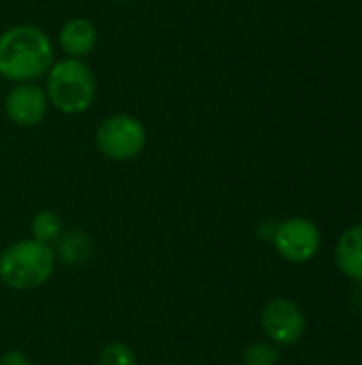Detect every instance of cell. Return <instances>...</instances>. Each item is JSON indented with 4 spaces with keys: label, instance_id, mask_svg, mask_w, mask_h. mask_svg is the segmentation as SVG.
Instances as JSON below:
<instances>
[{
    "label": "cell",
    "instance_id": "obj_9",
    "mask_svg": "<svg viewBox=\"0 0 362 365\" xmlns=\"http://www.w3.org/2000/svg\"><path fill=\"white\" fill-rule=\"evenodd\" d=\"M335 259H337L341 274L362 282V225L350 227L339 237Z\"/></svg>",
    "mask_w": 362,
    "mask_h": 365
},
{
    "label": "cell",
    "instance_id": "obj_10",
    "mask_svg": "<svg viewBox=\"0 0 362 365\" xmlns=\"http://www.w3.org/2000/svg\"><path fill=\"white\" fill-rule=\"evenodd\" d=\"M30 229H32V240L43 242V244H51L62 233V220H60L58 214H53L49 210H43L32 218Z\"/></svg>",
    "mask_w": 362,
    "mask_h": 365
},
{
    "label": "cell",
    "instance_id": "obj_13",
    "mask_svg": "<svg viewBox=\"0 0 362 365\" xmlns=\"http://www.w3.org/2000/svg\"><path fill=\"white\" fill-rule=\"evenodd\" d=\"M277 361H280V351L267 342H256V344L247 346V351L243 355L245 365H275Z\"/></svg>",
    "mask_w": 362,
    "mask_h": 365
},
{
    "label": "cell",
    "instance_id": "obj_8",
    "mask_svg": "<svg viewBox=\"0 0 362 365\" xmlns=\"http://www.w3.org/2000/svg\"><path fill=\"white\" fill-rule=\"evenodd\" d=\"M58 43L62 47V51L68 58H83L90 56L96 49L98 43V30L96 26L85 19V17H73L68 19L58 34Z\"/></svg>",
    "mask_w": 362,
    "mask_h": 365
},
{
    "label": "cell",
    "instance_id": "obj_4",
    "mask_svg": "<svg viewBox=\"0 0 362 365\" xmlns=\"http://www.w3.org/2000/svg\"><path fill=\"white\" fill-rule=\"evenodd\" d=\"M145 143V126L128 113L111 115L96 128V148L111 160H130L143 152Z\"/></svg>",
    "mask_w": 362,
    "mask_h": 365
},
{
    "label": "cell",
    "instance_id": "obj_12",
    "mask_svg": "<svg viewBox=\"0 0 362 365\" xmlns=\"http://www.w3.org/2000/svg\"><path fill=\"white\" fill-rule=\"evenodd\" d=\"M98 365H137V355L128 344L111 342L100 351Z\"/></svg>",
    "mask_w": 362,
    "mask_h": 365
},
{
    "label": "cell",
    "instance_id": "obj_6",
    "mask_svg": "<svg viewBox=\"0 0 362 365\" xmlns=\"http://www.w3.org/2000/svg\"><path fill=\"white\" fill-rule=\"evenodd\" d=\"M262 331L277 346H290L305 334L307 321L303 310L288 299H273L262 310Z\"/></svg>",
    "mask_w": 362,
    "mask_h": 365
},
{
    "label": "cell",
    "instance_id": "obj_5",
    "mask_svg": "<svg viewBox=\"0 0 362 365\" xmlns=\"http://www.w3.org/2000/svg\"><path fill=\"white\" fill-rule=\"evenodd\" d=\"M320 231L307 218H290L275 229V248L290 263H307L320 250Z\"/></svg>",
    "mask_w": 362,
    "mask_h": 365
},
{
    "label": "cell",
    "instance_id": "obj_7",
    "mask_svg": "<svg viewBox=\"0 0 362 365\" xmlns=\"http://www.w3.org/2000/svg\"><path fill=\"white\" fill-rule=\"evenodd\" d=\"M49 109L47 92L36 83H17L4 96V113L17 126H36Z\"/></svg>",
    "mask_w": 362,
    "mask_h": 365
},
{
    "label": "cell",
    "instance_id": "obj_14",
    "mask_svg": "<svg viewBox=\"0 0 362 365\" xmlns=\"http://www.w3.org/2000/svg\"><path fill=\"white\" fill-rule=\"evenodd\" d=\"M0 365H32L30 359L19 351H9L0 357Z\"/></svg>",
    "mask_w": 362,
    "mask_h": 365
},
{
    "label": "cell",
    "instance_id": "obj_1",
    "mask_svg": "<svg viewBox=\"0 0 362 365\" xmlns=\"http://www.w3.org/2000/svg\"><path fill=\"white\" fill-rule=\"evenodd\" d=\"M53 66L49 36L30 24H19L0 34V75L17 83H32Z\"/></svg>",
    "mask_w": 362,
    "mask_h": 365
},
{
    "label": "cell",
    "instance_id": "obj_3",
    "mask_svg": "<svg viewBox=\"0 0 362 365\" xmlns=\"http://www.w3.org/2000/svg\"><path fill=\"white\" fill-rule=\"evenodd\" d=\"M55 267V255L49 244L23 240L11 244L0 255V280L17 291H32L45 284Z\"/></svg>",
    "mask_w": 362,
    "mask_h": 365
},
{
    "label": "cell",
    "instance_id": "obj_2",
    "mask_svg": "<svg viewBox=\"0 0 362 365\" xmlns=\"http://www.w3.org/2000/svg\"><path fill=\"white\" fill-rule=\"evenodd\" d=\"M47 98L49 103L66 113L77 115L92 107L96 98V77L87 64L77 58H64L53 62L47 73Z\"/></svg>",
    "mask_w": 362,
    "mask_h": 365
},
{
    "label": "cell",
    "instance_id": "obj_11",
    "mask_svg": "<svg viewBox=\"0 0 362 365\" xmlns=\"http://www.w3.org/2000/svg\"><path fill=\"white\" fill-rule=\"evenodd\" d=\"M87 252H90V242L83 233H70L60 242V257L66 263L77 265L87 257Z\"/></svg>",
    "mask_w": 362,
    "mask_h": 365
}]
</instances>
